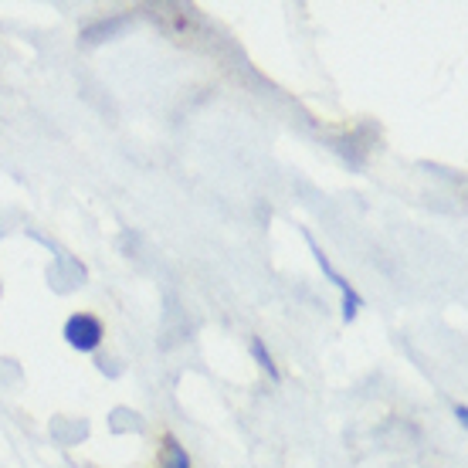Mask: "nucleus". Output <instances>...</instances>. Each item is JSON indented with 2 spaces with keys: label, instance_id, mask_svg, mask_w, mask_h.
Listing matches in <instances>:
<instances>
[{
  "label": "nucleus",
  "instance_id": "5",
  "mask_svg": "<svg viewBox=\"0 0 468 468\" xmlns=\"http://www.w3.org/2000/svg\"><path fill=\"white\" fill-rule=\"evenodd\" d=\"M455 418H458V424L465 428V424H468V408H465V404H458V408H455Z\"/></svg>",
  "mask_w": 468,
  "mask_h": 468
},
{
  "label": "nucleus",
  "instance_id": "1",
  "mask_svg": "<svg viewBox=\"0 0 468 468\" xmlns=\"http://www.w3.org/2000/svg\"><path fill=\"white\" fill-rule=\"evenodd\" d=\"M303 234H305V241H309V248H313V255H316V265L323 269V275H326V279L340 289V295H343V323H353V319H356V313L363 309V295L353 289V282H346L340 271L333 269V261H329L326 251L316 245V238H313L309 231H303Z\"/></svg>",
  "mask_w": 468,
  "mask_h": 468
},
{
  "label": "nucleus",
  "instance_id": "2",
  "mask_svg": "<svg viewBox=\"0 0 468 468\" xmlns=\"http://www.w3.org/2000/svg\"><path fill=\"white\" fill-rule=\"evenodd\" d=\"M102 340H106V329H102V323L95 316H89V313L69 316V323H65V343H69L71 350L95 353L102 346Z\"/></svg>",
  "mask_w": 468,
  "mask_h": 468
},
{
  "label": "nucleus",
  "instance_id": "3",
  "mask_svg": "<svg viewBox=\"0 0 468 468\" xmlns=\"http://www.w3.org/2000/svg\"><path fill=\"white\" fill-rule=\"evenodd\" d=\"M164 448H166V458H164V465H160V468H194V465H190L187 448L176 441V434H166Z\"/></svg>",
  "mask_w": 468,
  "mask_h": 468
},
{
  "label": "nucleus",
  "instance_id": "4",
  "mask_svg": "<svg viewBox=\"0 0 468 468\" xmlns=\"http://www.w3.org/2000/svg\"><path fill=\"white\" fill-rule=\"evenodd\" d=\"M251 356H255L258 367H261L271 380H282L279 367H275V360H271V353H269V346H265V340H261V336H251Z\"/></svg>",
  "mask_w": 468,
  "mask_h": 468
}]
</instances>
